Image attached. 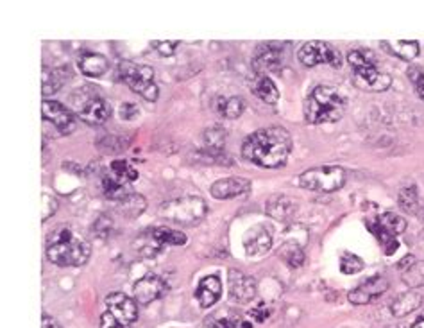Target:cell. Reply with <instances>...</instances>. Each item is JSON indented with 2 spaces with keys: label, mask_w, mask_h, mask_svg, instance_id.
I'll use <instances>...</instances> for the list:
<instances>
[{
  "label": "cell",
  "mask_w": 424,
  "mask_h": 328,
  "mask_svg": "<svg viewBox=\"0 0 424 328\" xmlns=\"http://www.w3.org/2000/svg\"><path fill=\"white\" fill-rule=\"evenodd\" d=\"M403 282L408 287L424 285V262L410 264V268L403 269Z\"/></svg>",
  "instance_id": "cell-31"
},
{
  "label": "cell",
  "mask_w": 424,
  "mask_h": 328,
  "mask_svg": "<svg viewBox=\"0 0 424 328\" xmlns=\"http://www.w3.org/2000/svg\"><path fill=\"white\" fill-rule=\"evenodd\" d=\"M299 60L304 67H316L320 63L340 67V63H342L339 50L333 49L330 43H324V41H310V43L303 45L299 50Z\"/></svg>",
  "instance_id": "cell-8"
},
{
  "label": "cell",
  "mask_w": 424,
  "mask_h": 328,
  "mask_svg": "<svg viewBox=\"0 0 424 328\" xmlns=\"http://www.w3.org/2000/svg\"><path fill=\"white\" fill-rule=\"evenodd\" d=\"M353 81L358 88L367 90V92H383L392 85V77L378 69V63L372 61L364 67L353 69Z\"/></svg>",
  "instance_id": "cell-9"
},
{
  "label": "cell",
  "mask_w": 424,
  "mask_h": 328,
  "mask_svg": "<svg viewBox=\"0 0 424 328\" xmlns=\"http://www.w3.org/2000/svg\"><path fill=\"white\" fill-rule=\"evenodd\" d=\"M109 312L117 317L120 323L131 324L138 320V303L131 300L129 296L122 294V292H111L106 298Z\"/></svg>",
  "instance_id": "cell-12"
},
{
  "label": "cell",
  "mask_w": 424,
  "mask_h": 328,
  "mask_svg": "<svg viewBox=\"0 0 424 328\" xmlns=\"http://www.w3.org/2000/svg\"><path fill=\"white\" fill-rule=\"evenodd\" d=\"M167 285L160 276L156 275H146L134 284V301L140 305H149L154 300H158L160 296L165 292Z\"/></svg>",
  "instance_id": "cell-13"
},
{
  "label": "cell",
  "mask_w": 424,
  "mask_h": 328,
  "mask_svg": "<svg viewBox=\"0 0 424 328\" xmlns=\"http://www.w3.org/2000/svg\"><path fill=\"white\" fill-rule=\"evenodd\" d=\"M408 77L412 79L414 86H416L417 93H419V97L424 101V70L414 67V69L408 70Z\"/></svg>",
  "instance_id": "cell-36"
},
{
  "label": "cell",
  "mask_w": 424,
  "mask_h": 328,
  "mask_svg": "<svg viewBox=\"0 0 424 328\" xmlns=\"http://www.w3.org/2000/svg\"><path fill=\"white\" fill-rule=\"evenodd\" d=\"M41 111H43V118L47 122H50L61 135H70L76 130V118H73L72 111L66 109V106H63L57 101H43L41 106Z\"/></svg>",
  "instance_id": "cell-10"
},
{
  "label": "cell",
  "mask_w": 424,
  "mask_h": 328,
  "mask_svg": "<svg viewBox=\"0 0 424 328\" xmlns=\"http://www.w3.org/2000/svg\"><path fill=\"white\" fill-rule=\"evenodd\" d=\"M122 81L129 86L134 93L141 95L146 101H158V86L154 83V69L147 65H138L133 61H122L118 67Z\"/></svg>",
  "instance_id": "cell-6"
},
{
  "label": "cell",
  "mask_w": 424,
  "mask_h": 328,
  "mask_svg": "<svg viewBox=\"0 0 424 328\" xmlns=\"http://www.w3.org/2000/svg\"><path fill=\"white\" fill-rule=\"evenodd\" d=\"M346 111V99L332 86H317L308 97L304 114L310 124H327L342 118Z\"/></svg>",
  "instance_id": "cell-3"
},
{
  "label": "cell",
  "mask_w": 424,
  "mask_h": 328,
  "mask_svg": "<svg viewBox=\"0 0 424 328\" xmlns=\"http://www.w3.org/2000/svg\"><path fill=\"white\" fill-rule=\"evenodd\" d=\"M272 246V235L263 226L250 228L243 237V247L249 257L265 255Z\"/></svg>",
  "instance_id": "cell-17"
},
{
  "label": "cell",
  "mask_w": 424,
  "mask_h": 328,
  "mask_svg": "<svg viewBox=\"0 0 424 328\" xmlns=\"http://www.w3.org/2000/svg\"><path fill=\"white\" fill-rule=\"evenodd\" d=\"M340 269H342L344 275H355V273L364 269V262H362L360 257L351 255V253H344V257L340 259Z\"/></svg>",
  "instance_id": "cell-34"
},
{
  "label": "cell",
  "mask_w": 424,
  "mask_h": 328,
  "mask_svg": "<svg viewBox=\"0 0 424 328\" xmlns=\"http://www.w3.org/2000/svg\"><path fill=\"white\" fill-rule=\"evenodd\" d=\"M421 303H423V296H421L419 292L408 291L403 292L401 296H397V300L390 305V310L394 316L401 317L410 314V312L417 310V308L421 307Z\"/></svg>",
  "instance_id": "cell-22"
},
{
  "label": "cell",
  "mask_w": 424,
  "mask_h": 328,
  "mask_svg": "<svg viewBox=\"0 0 424 328\" xmlns=\"http://www.w3.org/2000/svg\"><path fill=\"white\" fill-rule=\"evenodd\" d=\"M283 65V50L274 43L262 45L253 57V67L258 74L267 76V72H276Z\"/></svg>",
  "instance_id": "cell-15"
},
{
  "label": "cell",
  "mask_w": 424,
  "mask_h": 328,
  "mask_svg": "<svg viewBox=\"0 0 424 328\" xmlns=\"http://www.w3.org/2000/svg\"><path fill=\"white\" fill-rule=\"evenodd\" d=\"M92 246L83 237L76 235L70 226H57L49 239L47 257L52 264L61 268H79L88 262Z\"/></svg>",
  "instance_id": "cell-2"
},
{
  "label": "cell",
  "mask_w": 424,
  "mask_h": 328,
  "mask_svg": "<svg viewBox=\"0 0 424 328\" xmlns=\"http://www.w3.org/2000/svg\"><path fill=\"white\" fill-rule=\"evenodd\" d=\"M211 328H236V324H234L231 320H220L215 324H211Z\"/></svg>",
  "instance_id": "cell-43"
},
{
  "label": "cell",
  "mask_w": 424,
  "mask_h": 328,
  "mask_svg": "<svg viewBox=\"0 0 424 328\" xmlns=\"http://www.w3.org/2000/svg\"><path fill=\"white\" fill-rule=\"evenodd\" d=\"M111 170H113V176H117L118 179H122V182L125 183H131L138 178V170H134L133 167L127 162H124V160H115V162L111 163Z\"/></svg>",
  "instance_id": "cell-32"
},
{
  "label": "cell",
  "mask_w": 424,
  "mask_h": 328,
  "mask_svg": "<svg viewBox=\"0 0 424 328\" xmlns=\"http://www.w3.org/2000/svg\"><path fill=\"white\" fill-rule=\"evenodd\" d=\"M250 191V182L246 178H224L211 185V196L215 199H231L247 194Z\"/></svg>",
  "instance_id": "cell-16"
},
{
  "label": "cell",
  "mask_w": 424,
  "mask_h": 328,
  "mask_svg": "<svg viewBox=\"0 0 424 328\" xmlns=\"http://www.w3.org/2000/svg\"><path fill=\"white\" fill-rule=\"evenodd\" d=\"M249 316H250V320L258 321V323H263V321L269 317V310H265V307H263V305H260L258 308H255V310L249 312Z\"/></svg>",
  "instance_id": "cell-41"
},
{
  "label": "cell",
  "mask_w": 424,
  "mask_h": 328,
  "mask_svg": "<svg viewBox=\"0 0 424 328\" xmlns=\"http://www.w3.org/2000/svg\"><path fill=\"white\" fill-rule=\"evenodd\" d=\"M292 151V137L279 126L263 128L246 138L242 146L243 158L265 169H278L287 163Z\"/></svg>",
  "instance_id": "cell-1"
},
{
  "label": "cell",
  "mask_w": 424,
  "mask_h": 328,
  "mask_svg": "<svg viewBox=\"0 0 424 328\" xmlns=\"http://www.w3.org/2000/svg\"><path fill=\"white\" fill-rule=\"evenodd\" d=\"M117 205L120 214L127 215V217H138V215H141V212L146 210L147 207L143 196H138V194H129L125 199L118 201Z\"/></svg>",
  "instance_id": "cell-27"
},
{
  "label": "cell",
  "mask_w": 424,
  "mask_h": 328,
  "mask_svg": "<svg viewBox=\"0 0 424 328\" xmlns=\"http://www.w3.org/2000/svg\"><path fill=\"white\" fill-rule=\"evenodd\" d=\"M346 183V170L342 167H316L304 170L299 176V185L308 191L335 192Z\"/></svg>",
  "instance_id": "cell-7"
},
{
  "label": "cell",
  "mask_w": 424,
  "mask_h": 328,
  "mask_svg": "<svg viewBox=\"0 0 424 328\" xmlns=\"http://www.w3.org/2000/svg\"><path fill=\"white\" fill-rule=\"evenodd\" d=\"M72 106L77 117L90 126H101L111 115V106L93 90H81L72 95Z\"/></svg>",
  "instance_id": "cell-5"
},
{
  "label": "cell",
  "mask_w": 424,
  "mask_h": 328,
  "mask_svg": "<svg viewBox=\"0 0 424 328\" xmlns=\"http://www.w3.org/2000/svg\"><path fill=\"white\" fill-rule=\"evenodd\" d=\"M412 328H424V312H423V314H421L419 321H416V323H414Z\"/></svg>",
  "instance_id": "cell-44"
},
{
  "label": "cell",
  "mask_w": 424,
  "mask_h": 328,
  "mask_svg": "<svg viewBox=\"0 0 424 328\" xmlns=\"http://www.w3.org/2000/svg\"><path fill=\"white\" fill-rule=\"evenodd\" d=\"M195 294H197L199 305H201L202 308L213 307V305L220 300V294H222V282L215 275L206 276V278L201 280V284H199Z\"/></svg>",
  "instance_id": "cell-18"
},
{
  "label": "cell",
  "mask_w": 424,
  "mask_h": 328,
  "mask_svg": "<svg viewBox=\"0 0 424 328\" xmlns=\"http://www.w3.org/2000/svg\"><path fill=\"white\" fill-rule=\"evenodd\" d=\"M178 43L179 41H176V40L174 41H156V43H154V49L158 50L162 56H172L176 50V47H178Z\"/></svg>",
  "instance_id": "cell-39"
},
{
  "label": "cell",
  "mask_w": 424,
  "mask_h": 328,
  "mask_svg": "<svg viewBox=\"0 0 424 328\" xmlns=\"http://www.w3.org/2000/svg\"><path fill=\"white\" fill-rule=\"evenodd\" d=\"M383 47L390 54H394V56L401 57V60L410 61V60H414V57H416V56H419V43H417V41L401 40V41H396V43L385 41Z\"/></svg>",
  "instance_id": "cell-25"
},
{
  "label": "cell",
  "mask_w": 424,
  "mask_h": 328,
  "mask_svg": "<svg viewBox=\"0 0 424 328\" xmlns=\"http://www.w3.org/2000/svg\"><path fill=\"white\" fill-rule=\"evenodd\" d=\"M41 328H63L52 316L49 314H43V320H41Z\"/></svg>",
  "instance_id": "cell-42"
},
{
  "label": "cell",
  "mask_w": 424,
  "mask_h": 328,
  "mask_svg": "<svg viewBox=\"0 0 424 328\" xmlns=\"http://www.w3.org/2000/svg\"><path fill=\"white\" fill-rule=\"evenodd\" d=\"M65 69H49V67H43V86H41V92H43L45 97H49L52 93H56L57 90L63 86L65 83Z\"/></svg>",
  "instance_id": "cell-24"
},
{
  "label": "cell",
  "mask_w": 424,
  "mask_h": 328,
  "mask_svg": "<svg viewBox=\"0 0 424 328\" xmlns=\"http://www.w3.org/2000/svg\"><path fill=\"white\" fill-rule=\"evenodd\" d=\"M77 65H79V70H81L85 76L101 77V76H104V74H106L109 63H108V60L102 56V54L85 53V54H81V56H79Z\"/></svg>",
  "instance_id": "cell-19"
},
{
  "label": "cell",
  "mask_w": 424,
  "mask_h": 328,
  "mask_svg": "<svg viewBox=\"0 0 424 328\" xmlns=\"http://www.w3.org/2000/svg\"><path fill=\"white\" fill-rule=\"evenodd\" d=\"M111 226H113L111 219H109L108 215H101V217L95 221V224H93V233L99 237H106L109 231H111Z\"/></svg>",
  "instance_id": "cell-37"
},
{
  "label": "cell",
  "mask_w": 424,
  "mask_h": 328,
  "mask_svg": "<svg viewBox=\"0 0 424 328\" xmlns=\"http://www.w3.org/2000/svg\"><path fill=\"white\" fill-rule=\"evenodd\" d=\"M153 235L156 237L160 244L163 247L165 246H183L186 244V235L183 231H176V230H167V228H154Z\"/></svg>",
  "instance_id": "cell-28"
},
{
  "label": "cell",
  "mask_w": 424,
  "mask_h": 328,
  "mask_svg": "<svg viewBox=\"0 0 424 328\" xmlns=\"http://www.w3.org/2000/svg\"><path fill=\"white\" fill-rule=\"evenodd\" d=\"M243 108H246V104H243L242 97L220 99V101H218V106H217L218 114L226 118H239L240 115H242Z\"/></svg>",
  "instance_id": "cell-30"
},
{
  "label": "cell",
  "mask_w": 424,
  "mask_h": 328,
  "mask_svg": "<svg viewBox=\"0 0 424 328\" xmlns=\"http://www.w3.org/2000/svg\"><path fill=\"white\" fill-rule=\"evenodd\" d=\"M265 208L267 214L271 215V217L278 219V221H285V219H288L297 210L295 203L292 201L290 198H287V196H274V198L269 199Z\"/></svg>",
  "instance_id": "cell-21"
},
{
  "label": "cell",
  "mask_w": 424,
  "mask_h": 328,
  "mask_svg": "<svg viewBox=\"0 0 424 328\" xmlns=\"http://www.w3.org/2000/svg\"><path fill=\"white\" fill-rule=\"evenodd\" d=\"M138 114V108L134 104H122L120 106V115L122 118H125V121H131V118L136 117Z\"/></svg>",
  "instance_id": "cell-40"
},
{
  "label": "cell",
  "mask_w": 424,
  "mask_h": 328,
  "mask_svg": "<svg viewBox=\"0 0 424 328\" xmlns=\"http://www.w3.org/2000/svg\"><path fill=\"white\" fill-rule=\"evenodd\" d=\"M279 259L287 264L288 268L295 269V268H299L301 264L304 262V253H303V250L297 246V244L288 242V244H285L281 250H279Z\"/></svg>",
  "instance_id": "cell-29"
},
{
  "label": "cell",
  "mask_w": 424,
  "mask_h": 328,
  "mask_svg": "<svg viewBox=\"0 0 424 328\" xmlns=\"http://www.w3.org/2000/svg\"><path fill=\"white\" fill-rule=\"evenodd\" d=\"M388 289V280L385 276H372L367 282L360 284L355 291H351L348 294L349 301L355 305H365L369 301H372L374 298L381 296L383 292H387Z\"/></svg>",
  "instance_id": "cell-14"
},
{
  "label": "cell",
  "mask_w": 424,
  "mask_h": 328,
  "mask_svg": "<svg viewBox=\"0 0 424 328\" xmlns=\"http://www.w3.org/2000/svg\"><path fill=\"white\" fill-rule=\"evenodd\" d=\"M376 224H378L383 231H387L388 235L392 237L400 235V233H403V231L407 230V221H404L401 215L392 214V212L381 214L380 217L376 219Z\"/></svg>",
  "instance_id": "cell-26"
},
{
  "label": "cell",
  "mask_w": 424,
  "mask_h": 328,
  "mask_svg": "<svg viewBox=\"0 0 424 328\" xmlns=\"http://www.w3.org/2000/svg\"><path fill=\"white\" fill-rule=\"evenodd\" d=\"M400 205L403 210L407 212H416L417 205H419V198H417L416 186H407L400 192Z\"/></svg>",
  "instance_id": "cell-33"
},
{
  "label": "cell",
  "mask_w": 424,
  "mask_h": 328,
  "mask_svg": "<svg viewBox=\"0 0 424 328\" xmlns=\"http://www.w3.org/2000/svg\"><path fill=\"white\" fill-rule=\"evenodd\" d=\"M250 92L255 93L258 99H262L263 102H267V104H276L279 99V92L274 83H272L271 77L262 76V74H258V76L253 79V83H250Z\"/></svg>",
  "instance_id": "cell-20"
},
{
  "label": "cell",
  "mask_w": 424,
  "mask_h": 328,
  "mask_svg": "<svg viewBox=\"0 0 424 328\" xmlns=\"http://www.w3.org/2000/svg\"><path fill=\"white\" fill-rule=\"evenodd\" d=\"M101 328H127V324L120 323V321L108 310L101 316Z\"/></svg>",
  "instance_id": "cell-38"
},
{
  "label": "cell",
  "mask_w": 424,
  "mask_h": 328,
  "mask_svg": "<svg viewBox=\"0 0 424 328\" xmlns=\"http://www.w3.org/2000/svg\"><path fill=\"white\" fill-rule=\"evenodd\" d=\"M102 186H104L106 198L115 203L122 201V199H125L129 194H133L129 189V183L122 182L117 176H106L104 182H102Z\"/></svg>",
  "instance_id": "cell-23"
},
{
  "label": "cell",
  "mask_w": 424,
  "mask_h": 328,
  "mask_svg": "<svg viewBox=\"0 0 424 328\" xmlns=\"http://www.w3.org/2000/svg\"><path fill=\"white\" fill-rule=\"evenodd\" d=\"M206 214V201L199 196L170 199V201L162 203V207H160V215L163 219L181 224V226H194V224L201 223Z\"/></svg>",
  "instance_id": "cell-4"
},
{
  "label": "cell",
  "mask_w": 424,
  "mask_h": 328,
  "mask_svg": "<svg viewBox=\"0 0 424 328\" xmlns=\"http://www.w3.org/2000/svg\"><path fill=\"white\" fill-rule=\"evenodd\" d=\"M229 296L236 303H249L256 296V280L240 269H231L227 276Z\"/></svg>",
  "instance_id": "cell-11"
},
{
  "label": "cell",
  "mask_w": 424,
  "mask_h": 328,
  "mask_svg": "<svg viewBox=\"0 0 424 328\" xmlns=\"http://www.w3.org/2000/svg\"><path fill=\"white\" fill-rule=\"evenodd\" d=\"M224 140H226V133H224L218 126L211 128V130L206 131V144L210 146L211 151H215V153L220 151V147L224 146Z\"/></svg>",
  "instance_id": "cell-35"
}]
</instances>
